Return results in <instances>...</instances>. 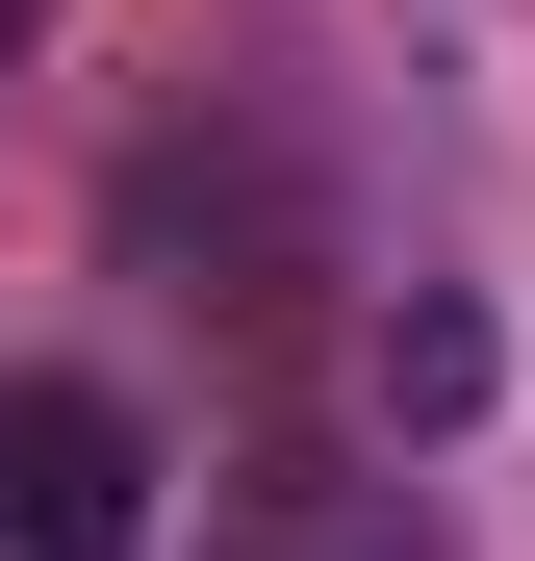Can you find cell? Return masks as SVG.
I'll return each mask as SVG.
<instances>
[{
    "label": "cell",
    "mask_w": 535,
    "mask_h": 561,
    "mask_svg": "<svg viewBox=\"0 0 535 561\" xmlns=\"http://www.w3.org/2000/svg\"><path fill=\"white\" fill-rule=\"evenodd\" d=\"M0 561H153V434L103 383H0Z\"/></svg>",
    "instance_id": "obj_1"
},
{
    "label": "cell",
    "mask_w": 535,
    "mask_h": 561,
    "mask_svg": "<svg viewBox=\"0 0 535 561\" xmlns=\"http://www.w3.org/2000/svg\"><path fill=\"white\" fill-rule=\"evenodd\" d=\"M510 383V332L460 307V280H383V307H357V409H383V434H460Z\"/></svg>",
    "instance_id": "obj_2"
},
{
    "label": "cell",
    "mask_w": 535,
    "mask_h": 561,
    "mask_svg": "<svg viewBox=\"0 0 535 561\" xmlns=\"http://www.w3.org/2000/svg\"><path fill=\"white\" fill-rule=\"evenodd\" d=\"M230 561H433V511H408V485H255Z\"/></svg>",
    "instance_id": "obj_3"
},
{
    "label": "cell",
    "mask_w": 535,
    "mask_h": 561,
    "mask_svg": "<svg viewBox=\"0 0 535 561\" xmlns=\"http://www.w3.org/2000/svg\"><path fill=\"white\" fill-rule=\"evenodd\" d=\"M26 26H51V0H0V51H26Z\"/></svg>",
    "instance_id": "obj_4"
}]
</instances>
